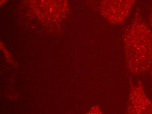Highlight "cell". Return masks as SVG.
Listing matches in <instances>:
<instances>
[{
	"label": "cell",
	"mask_w": 152,
	"mask_h": 114,
	"mask_svg": "<svg viewBox=\"0 0 152 114\" xmlns=\"http://www.w3.org/2000/svg\"><path fill=\"white\" fill-rule=\"evenodd\" d=\"M151 79H152V69L151 71Z\"/></svg>",
	"instance_id": "obj_4"
},
{
	"label": "cell",
	"mask_w": 152,
	"mask_h": 114,
	"mask_svg": "<svg viewBox=\"0 0 152 114\" xmlns=\"http://www.w3.org/2000/svg\"><path fill=\"white\" fill-rule=\"evenodd\" d=\"M129 102L128 113L152 114V101L145 93L141 82L131 88Z\"/></svg>",
	"instance_id": "obj_3"
},
{
	"label": "cell",
	"mask_w": 152,
	"mask_h": 114,
	"mask_svg": "<svg viewBox=\"0 0 152 114\" xmlns=\"http://www.w3.org/2000/svg\"><path fill=\"white\" fill-rule=\"evenodd\" d=\"M127 67L132 74L144 75L152 66V31L140 10L122 38Z\"/></svg>",
	"instance_id": "obj_1"
},
{
	"label": "cell",
	"mask_w": 152,
	"mask_h": 114,
	"mask_svg": "<svg viewBox=\"0 0 152 114\" xmlns=\"http://www.w3.org/2000/svg\"><path fill=\"white\" fill-rule=\"evenodd\" d=\"M137 1L102 0L100 13L111 24H122L128 18Z\"/></svg>",
	"instance_id": "obj_2"
}]
</instances>
